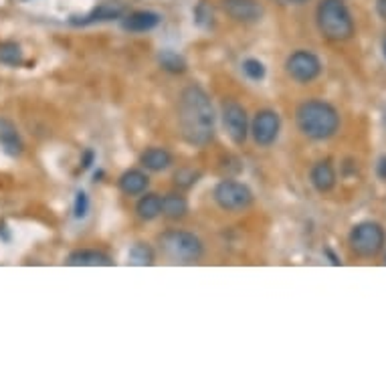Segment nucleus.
Returning a JSON list of instances; mask_svg holds the SVG:
<instances>
[{
  "mask_svg": "<svg viewBox=\"0 0 386 386\" xmlns=\"http://www.w3.org/2000/svg\"><path fill=\"white\" fill-rule=\"evenodd\" d=\"M217 113L208 93L201 85L184 87L178 97V128L186 144L194 148L208 146L215 138Z\"/></svg>",
  "mask_w": 386,
  "mask_h": 386,
  "instance_id": "nucleus-1",
  "label": "nucleus"
},
{
  "mask_svg": "<svg viewBox=\"0 0 386 386\" xmlns=\"http://www.w3.org/2000/svg\"><path fill=\"white\" fill-rule=\"evenodd\" d=\"M295 122L299 131L315 142L330 140L340 128V113L324 99H308L297 106Z\"/></svg>",
  "mask_w": 386,
  "mask_h": 386,
  "instance_id": "nucleus-2",
  "label": "nucleus"
},
{
  "mask_svg": "<svg viewBox=\"0 0 386 386\" xmlns=\"http://www.w3.org/2000/svg\"><path fill=\"white\" fill-rule=\"evenodd\" d=\"M315 22L322 37L331 43H344L354 35V19L344 0H322L315 10Z\"/></svg>",
  "mask_w": 386,
  "mask_h": 386,
  "instance_id": "nucleus-3",
  "label": "nucleus"
},
{
  "mask_svg": "<svg viewBox=\"0 0 386 386\" xmlns=\"http://www.w3.org/2000/svg\"><path fill=\"white\" fill-rule=\"evenodd\" d=\"M158 245L166 257L178 263H196L204 255L203 241L188 231L170 229L158 237Z\"/></svg>",
  "mask_w": 386,
  "mask_h": 386,
  "instance_id": "nucleus-4",
  "label": "nucleus"
},
{
  "mask_svg": "<svg viewBox=\"0 0 386 386\" xmlns=\"http://www.w3.org/2000/svg\"><path fill=\"white\" fill-rule=\"evenodd\" d=\"M350 249L358 257L372 259L376 257L386 245L385 229L374 221H362L352 227L348 235Z\"/></svg>",
  "mask_w": 386,
  "mask_h": 386,
  "instance_id": "nucleus-5",
  "label": "nucleus"
},
{
  "mask_svg": "<svg viewBox=\"0 0 386 386\" xmlns=\"http://www.w3.org/2000/svg\"><path fill=\"white\" fill-rule=\"evenodd\" d=\"M215 203L221 206L222 210L229 213H237V210H245L253 204V192L247 184L237 183V180H221L215 186Z\"/></svg>",
  "mask_w": 386,
  "mask_h": 386,
  "instance_id": "nucleus-6",
  "label": "nucleus"
},
{
  "mask_svg": "<svg viewBox=\"0 0 386 386\" xmlns=\"http://www.w3.org/2000/svg\"><path fill=\"white\" fill-rule=\"evenodd\" d=\"M285 71L297 83H312L322 75V61L312 51L299 49L287 57Z\"/></svg>",
  "mask_w": 386,
  "mask_h": 386,
  "instance_id": "nucleus-7",
  "label": "nucleus"
},
{
  "mask_svg": "<svg viewBox=\"0 0 386 386\" xmlns=\"http://www.w3.org/2000/svg\"><path fill=\"white\" fill-rule=\"evenodd\" d=\"M222 124L224 129L229 134V138L233 140V144L243 146L247 142V136H249V117H247V111L245 108L229 99L222 103Z\"/></svg>",
  "mask_w": 386,
  "mask_h": 386,
  "instance_id": "nucleus-8",
  "label": "nucleus"
},
{
  "mask_svg": "<svg viewBox=\"0 0 386 386\" xmlns=\"http://www.w3.org/2000/svg\"><path fill=\"white\" fill-rule=\"evenodd\" d=\"M279 129H281L279 113L273 110H261L255 113L249 131H251V136H253V140H255L257 146L269 148L277 142Z\"/></svg>",
  "mask_w": 386,
  "mask_h": 386,
  "instance_id": "nucleus-9",
  "label": "nucleus"
},
{
  "mask_svg": "<svg viewBox=\"0 0 386 386\" xmlns=\"http://www.w3.org/2000/svg\"><path fill=\"white\" fill-rule=\"evenodd\" d=\"M224 13L237 22L253 24L263 17V6L257 0H224Z\"/></svg>",
  "mask_w": 386,
  "mask_h": 386,
  "instance_id": "nucleus-10",
  "label": "nucleus"
},
{
  "mask_svg": "<svg viewBox=\"0 0 386 386\" xmlns=\"http://www.w3.org/2000/svg\"><path fill=\"white\" fill-rule=\"evenodd\" d=\"M67 265L71 267H111L113 259L97 249H79L67 257Z\"/></svg>",
  "mask_w": 386,
  "mask_h": 386,
  "instance_id": "nucleus-11",
  "label": "nucleus"
},
{
  "mask_svg": "<svg viewBox=\"0 0 386 386\" xmlns=\"http://www.w3.org/2000/svg\"><path fill=\"white\" fill-rule=\"evenodd\" d=\"M122 15H124V6L106 2V4H99L97 8H93L92 13L85 15V17H71L69 22L85 27V24H93V22H108V20L122 19Z\"/></svg>",
  "mask_w": 386,
  "mask_h": 386,
  "instance_id": "nucleus-12",
  "label": "nucleus"
},
{
  "mask_svg": "<svg viewBox=\"0 0 386 386\" xmlns=\"http://www.w3.org/2000/svg\"><path fill=\"white\" fill-rule=\"evenodd\" d=\"M310 183L322 194L334 190V186H336V170H334L330 160H320V162L313 164L312 172H310Z\"/></svg>",
  "mask_w": 386,
  "mask_h": 386,
  "instance_id": "nucleus-13",
  "label": "nucleus"
},
{
  "mask_svg": "<svg viewBox=\"0 0 386 386\" xmlns=\"http://www.w3.org/2000/svg\"><path fill=\"white\" fill-rule=\"evenodd\" d=\"M160 15L152 10H136L122 20V27L129 33H148L160 24Z\"/></svg>",
  "mask_w": 386,
  "mask_h": 386,
  "instance_id": "nucleus-14",
  "label": "nucleus"
},
{
  "mask_svg": "<svg viewBox=\"0 0 386 386\" xmlns=\"http://www.w3.org/2000/svg\"><path fill=\"white\" fill-rule=\"evenodd\" d=\"M148 184H150V178H148L146 172H142V170H126L120 176V180H117L120 190L126 196H140V194H144Z\"/></svg>",
  "mask_w": 386,
  "mask_h": 386,
  "instance_id": "nucleus-15",
  "label": "nucleus"
},
{
  "mask_svg": "<svg viewBox=\"0 0 386 386\" xmlns=\"http://www.w3.org/2000/svg\"><path fill=\"white\" fill-rule=\"evenodd\" d=\"M140 162L150 172H162L172 166V154L166 148H148L140 156Z\"/></svg>",
  "mask_w": 386,
  "mask_h": 386,
  "instance_id": "nucleus-16",
  "label": "nucleus"
},
{
  "mask_svg": "<svg viewBox=\"0 0 386 386\" xmlns=\"http://www.w3.org/2000/svg\"><path fill=\"white\" fill-rule=\"evenodd\" d=\"M188 215V201L178 192H170L162 199V217L168 221H180Z\"/></svg>",
  "mask_w": 386,
  "mask_h": 386,
  "instance_id": "nucleus-17",
  "label": "nucleus"
},
{
  "mask_svg": "<svg viewBox=\"0 0 386 386\" xmlns=\"http://www.w3.org/2000/svg\"><path fill=\"white\" fill-rule=\"evenodd\" d=\"M0 144H2V150L13 158L22 152V142H20L19 134H17V128L6 120L0 122Z\"/></svg>",
  "mask_w": 386,
  "mask_h": 386,
  "instance_id": "nucleus-18",
  "label": "nucleus"
},
{
  "mask_svg": "<svg viewBox=\"0 0 386 386\" xmlns=\"http://www.w3.org/2000/svg\"><path fill=\"white\" fill-rule=\"evenodd\" d=\"M136 213L142 221H154L162 215V199L154 192L144 194L138 204H136Z\"/></svg>",
  "mask_w": 386,
  "mask_h": 386,
  "instance_id": "nucleus-19",
  "label": "nucleus"
},
{
  "mask_svg": "<svg viewBox=\"0 0 386 386\" xmlns=\"http://www.w3.org/2000/svg\"><path fill=\"white\" fill-rule=\"evenodd\" d=\"M128 257L131 265H142L144 267V265H154L156 253L148 243H136V245H131Z\"/></svg>",
  "mask_w": 386,
  "mask_h": 386,
  "instance_id": "nucleus-20",
  "label": "nucleus"
},
{
  "mask_svg": "<svg viewBox=\"0 0 386 386\" xmlns=\"http://www.w3.org/2000/svg\"><path fill=\"white\" fill-rule=\"evenodd\" d=\"M158 63H160V67L168 71V73H184L186 71V61H184L183 55H178V53H174V51H162L160 55H158Z\"/></svg>",
  "mask_w": 386,
  "mask_h": 386,
  "instance_id": "nucleus-21",
  "label": "nucleus"
},
{
  "mask_svg": "<svg viewBox=\"0 0 386 386\" xmlns=\"http://www.w3.org/2000/svg\"><path fill=\"white\" fill-rule=\"evenodd\" d=\"M0 63L8 65V67H17L22 63V51H20V45L13 43V41H6V43H0Z\"/></svg>",
  "mask_w": 386,
  "mask_h": 386,
  "instance_id": "nucleus-22",
  "label": "nucleus"
},
{
  "mask_svg": "<svg viewBox=\"0 0 386 386\" xmlns=\"http://www.w3.org/2000/svg\"><path fill=\"white\" fill-rule=\"evenodd\" d=\"M243 73L247 75L251 81H263L265 79V65L259 59H245Z\"/></svg>",
  "mask_w": 386,
  "mask_h": 386,
  "instance_id": "nucleus-23",
  "label": "nucleus"
},
{
  "mask_svg": "<svg viewBox=\"0 0 386 386\" xmlns=\"http://www.w3.org/2000/svg\"><path fill=\"white\" fill-rule=\"evenodd\" d=\"M196 178H199V172H194V170H190V168H183V170H178V172L174 174V183H176V186H180V188H190V186H194V184H196Z\"/></svg>",
  "mask_w": 386,
  "mask_h": 386,
  "instance_id": "nucleus-24",
  "label": "nucleus"
},
{
  "mask_svg": "<svg viewBox=\"0 0 386 386\" xmlns=\"http://www.w3.org/2000/svg\"><path fill=\"white\" fill-rule=\"evenodd\" d=\"M87 210H90V199H87V194H85L83 190H79V192L75 194V219H85V217H87Z\"/></svg>",
  "mask_w": 386,
  "mask_h": 386,
  "instance_id": "nucleus-25",
  "label": "nucleus"
},
{
  "mask_svg": "<svg viewBox=\"0 0 386 386\" xmlns=\"http://www.w3.org/2000/svg\"><path fill=\"white\" fill-rule=\"evenodd\" d=\"M194 17H196V22H199L201 27H208V24L213 22V8H208V4L201 2V4L196 6V10H194Z\"/></svg>",
  "mask_w": 386,
  "mask_h": 386,
  "instance_id": "nucleus-26",
  "label": "nucleus"
},
{
  "mask_svg": "<svg viewBox=\"0 0 386 386\" xmlns=\"http://www.w3.org/2000/svg\"><path fill=\"white\" fill-rule=\"evenodd\" d=\"M93 160H95V152H93V150H85V154H83V158H81V168H83V170L92 168Z\"/></svg>",
  "mask_w": 386,
  "mask_h": 386,
  "instance_id": "nucleus-27",
  "label": "nucleus"
},
{
  "mask_svg": "<svg viewBox=\"0 0 386 386\" xmlns=\"http://www.w3.org/2000/svg\"><path fill=\"white\" fill-rule=\"evenodd\" d=\"M376 174H378L380 180H386V154L385 156H380V160H378V164H376Z\"/></svg>",
  "mask_w": 386,
  "mask_h": 386,
  "instance_id": "nucleus-28",
  "label": "nucleus"
},
{
  "mask_svg": "<svg viewBox=\"0 0 386 386\" xmlns=\"http://www.w3.org/2000/svg\"><path fill=\"white\" fill-rule=\"evenodd\" d=\"M376 10H378L380 19L386 20V0H378V2H376Z\"/></svg>",
  "mask_w": 386,
  "mask_h": 386,
  "instance_id": "nucleus-29",
  "label": "nucleus"
},
{
  "mask_svg": "<svg viewBox=\"0 0 386 386\" xmlns=\"http://www.w3.org/2000/svg\"><path fill=\"white\" fill-rule=\"evenodd\" d=\"M324 253H326V255H328V257H330L331 265H340V263H342V261H340V259L336 257V253H334V251H331V249H326V251H324Z\"/></svg>",
  "mask_w": 386,
  "mask_h": 386,
  "instance_id": "nucleus-30",
  "label": "nucleus"
},
{
  "mask_svg": "<svg viewBox=\"0 0 386 386\" xmlns=\"http://www.w3.org/2000/svg\"><path fill=\"white\" fill-rule=\"evenodd\" d=\"M285 2H290V4H303V2H308V0H285Z\"/></svg>",
  "mask_w": 386,
  "mask_h": 386,
  "instance_id": "nucleus-31",
  "label": "nucleus"
},
{
  "mask_svg": "<svg viewBox=\"0 0 386 386\" xmlns=\"http://www.w3.org/2000/svg\"><path fill=\"white\" fill-rule=\"evenodd\" d=\"M383 51H385V57H386V38H385V43H383Z\"/></svg>",
  "mask_w": 386,
  "mask_h": 386,
  "instance_id": "nucleus-32",
  "label": "nucleus"
},
{
  "mask_svg": "<svg viewBox=\"0 0 386 386\" xmlns=\"http://www.w3.org/2000/svg\"><path fill=\"white\" fill-rule=\"evenodd\" d=\"M385 263H386V257H385Z\"/></svg>",
  "mask_w": 386,
  "mask_h": 386,
  "instance_id": "nucleus-33",
  "label": "nucleus"
}]
</instances>
